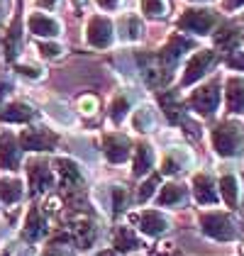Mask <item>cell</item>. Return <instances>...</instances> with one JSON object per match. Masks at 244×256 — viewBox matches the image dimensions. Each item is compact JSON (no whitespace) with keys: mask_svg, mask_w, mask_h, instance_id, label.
<instances>
[{"mask_svg":"<svg viewBox=\"0 0 244 256\" xmlns=\"http://www.w3.org/2000/svg\"><path fill=\"white\" fill-rule=\"evenodd\" d=\"M54 166V174H56V183L61 188H66L68 193H78L81 188H86L88 183V174L76 158L71 156H56L52 161Z\"/></svg>","mask_w":244,"mask_h":256,"instance_id":"obj_11","label":"cell"},{"mask_svg":"<svg viewBox=\"0 0 244 256\" xmlns=\"http://www.w3.org/2000/svg\"><path fill=\"white\" fill-rule=\"evenodd\" d=\"M237 254L244 256V242H240V246H237Z\"/></svg>","mask_w":244,"mask_h":256,"instance_id":"obj_45","label":"cell"},{"mask_svg":"<svg viewBox=\"0 0 244 256\" xmlns=\"http://www.w3.org/2000/svg\"><path fill=\"white\" fill-rule=\"evenodd\" d=\"M220 8L224 12H234V10H242L244 0H220Z\"/></svg>","mask_w":244,"mask_h":256,"instance_id":"obj_41","label":"cell"},{"mask_svg":"<svg viewBox=\"0 0 244 256\" xmlns=\"http://www.w3.org/2000/svg\"><path fill=\"white\" fill-rule=\"evenodd\" d=\"M190 198L200 205V208H218L220 200V188H218V178L212 171L200 168L190 176Z\"/></svg>","mask_w":244,"mask_h":256,"instance_id":"obj_10","label":"cell"},{"mask_svg":"<svg viewBox=\"0 0 244 256\" xmlns=\"http://www.w3.org/2000/svg\"><path fill=\"white\" fill-rule=\"evenodd\" d=\"M10 0H0V20H5L8 18V12H10Z\"/></svg>","mask_w":244,"mask_h":256,"instance_id":"obj_43","label":"cell"},{"mask_svg":"<svg viewBox=\"0 0 244 256\" xmlns=\"http://www.w3.org/2000/svg\"><path fill=\"white\" fill-rule=\"evenodd\" d=\"M90 256H120V254H118L112 246H102V249H96Z\"/></svg>","mask_w":244,"mask_h":256,"instance_id":"obj_42","label":"cell"},{"mask_svg":"<svg viewBox=\"0 0 244 256\" xmlns=\"http://www.w3.org/2000/svg\"><path fill=\"white\" fill-rule=\"evenodd\" d=\"M140 12L149 20H164L168 15V0H140Z\"/></svg>","mask_w":244,"mask_h":256,"instance_id":"obj_31","label":"cell"},{"mask_svg":"<svg viewBox=\"0 0 244 256\" xmlns=\"http://www.w3.org/2000/svg\"><path fill=\"white\" fill-rule=\"evenodd\" d=\"M132 152H134V144H132V139L127 134H122V132L102 134V154H105V158L110 164L120 166L127 158H132Z\"/></svg>","mask_w":244,"mask_h":256,"instance_id":"obj_21","label":"cell"},{"mask_svg":"<svg viewBox=\"0 0 244 256\" xmlns=\"http://www.w3.org/2000/svg\"><path fill=\"white\" fill-rule=\"evenodd\" d=\"M115 37L122 44H137L144 37V22L137 12H122L115 20Z\"/></svg>","mask_w":244,"mask_h":256,"instance_id":"obj_26","label":"cell"},{"mask_svg":"<svg viewBox=\"0 0 244 256\" xmlns=\"http://www.w3.org/2000/svg\"><path fill=\"white\" fill-rule=\"evenodd\" d=\"M34 49H37V54L42 59H49V61H56L66 54V46L56 40H37Z\"/></svg>","mask_w":244,"mask_h":256,"instance_id":"obj_32","label":"cell"},{"mask_svg":"<svg viewBox=\"0 0 244 256\" xmlns=\"http://www.w3.org/2000/svg\"><path fill=\"white\" fill-rule=\"evenodd\" d=\"M46 115L54 120L59 127H76V115H74V110H71L66 102H61V100H52V102L46 105Z\"/></svg>","mask_w":244,"mask_h":256,"instance_id":"obj_30","label":"cell"},{"mask_svg":"<svg viewBox=\"0 0 244 256\" xmlns=\"http://www.w3.org/2000/svg\"><path fill=\"white\" fill-rule=\"evenodd\" d=\"M220 102H222V88L215 78L198 83L190 96H188V110L200 115V118H215L218 110H220Z\"/></svg>","mask_w":244,"mask_h":256,"instance_id":"obj_5","label":"cell"},{"mask_svg":"<svg viewBox=\"0 0 244 256\" xmlns=\"http://www.w3.org/2000/svg\"><path fill=\"white\" fill-rule=\"evenodd\" d=\"M24 193H27V188H24V180L20 176H15V174H2L0 176V202L5 208L20 205L24 200Z\"/></svg>","mask_w":244,"mask_h":256,"instance_id":"obj_28","label":"cell"},{"mask_svg":"<svg viewBox=\"0 0 244 256\" xmlns=\"http://www.w3.org/2000/svg\"><path fill=\"white\" fill-rule=\"evenodd\" d=\"M93 202H96V208L100 210L102 215L120 217L130 212V208L134 202V196L122 183H100V186L93 188Z\"/></svg>","mask_w":244,"mask_h":256,"instance_id":"obj_4","label":"cell"},{"mask_svg":"<svg viewBox=\"0 0 244 256\" xmlns=\"http://www.w3.org/2000/svg\"><path fill=\"white\" fill-rule=\"evenodd\" d=\"M154 164H156V146L152 142L134 144V152H132V176L134 178L149 176Z\"/></svg>","mask_w":244,"mask_h":256,"instance_id":"obj_27","label":"cell"},{"mask_svg":"<svg viewBox=\"0 0 244 256\" xmlns=\"http://www.w3.org/2000/svg\"><path fill=\"white\" fill-rule=\"evenodd\" d=\"M242 40H244V30H242Z\"/></svg>","mask_w":244,"mask_h":256,"instance_id":"obj_49","label":"cell"},{"mask_svg":"<svg viewBox=\"0 0 244 256\" xmlns=\"http://www.w3.org/2000/svg\"><path fill=\"white\" fill-rule=\"evenodd\" d=\"M220 18L212 8H188L176 20V27H178V32L190 34V37H208V34H212Z\"/></svg>","mask_w":244,"mask_h":256,"instance_id":"obj_6","label":"cell"},{"mask_svg":"<svg viewBox=\"0 0 244 256\" xmlns=\"http://www.w3.org/2000/svg\"><path fill=\"white\" fill-rule=\"evenodd\" d=\"M127 224H132L144 239H159L174 230V217L162 208H140L127 212Z\"/></svg>","mask_w":244,"mask_h":256,"instance_id":"obj_3","label":"cell"},{"mask_svg":"<svg viewBox=\"0 0 244 256\" xmlns=\"http://www.w3.org/2000/svg\"><path fill=\"white\" fill-rule=\"evenodd\" d=\"M27 183L32 188V193L44 196V193H52V188L56 186V174H54V166L46 161V158H30L27 161Z\"/></svg>","mask_w":244,"mask_h":256,"instance_id":"obj_14","label":"cell"},{"mask_svg":"<svg viewBox=\"0 0 244 256\" xmlns=\"http://www.w3.org/2000/svg\"><path fill=\"white\" fill-rule=\"evenodd\" d=\"M224 108L230 112V118H242L244 115V76L242 74H232L224 78Z\"/></svg>","mask_w":244,"mask_h":256,"instance_id":"obj_24","label":"cell"},{"mask_svg":"<svg viewBox=\"0 0 244 256\" xmlns=\"http://www.w3.org/2000/svg\"><path fill=\"white\" fill-rule=\"evenodd\" d=\"M193 166H196V156L183 144L166 146L162 152V156H159V171H162V176H168V178L188 174V171H193Z\"/></svg>","mask_w":244,"mask_h":256,"instance_id":"obj_9","label":"cell"},{"mask_svg":"<svg viewBox=\"0 0 244 256\" xmlns=\"http://www.w3.org/2000/svg\"><path fill=\"white\" fill-rule=\"evenodd\" d=\"M227 66H230L234 74H242V76H244V52H242V49H230Z\"/></svg>","mask_w":244,"mask_h":256,"instance_id":"obj_36","label":"cell"},{"mask_svg":"<svg viewBox=\"0 0 244 256\" xmlns=\"http://www.w3.org/2000/svg\"><path fill=\"white\" fill-rule=\"evenodd\" d=\"M34 5H37V10H44V12H54V10H59L61 0H34Z\"/></svg>","mask_w":244,"mask_h":256,"instance_id":"obj_40","label":"cell"},{"mask_svg":"<svg viewBox=\"0 0 244 256\" xmlns=\"http://www.w3.org/2000/svg\"><path fill=\"white\" fill-rule=\"evenodd\" d=\"M190 2H210V0H190Z\"/></svg>","mask_w":244,"mask_h":256,"instance_id":"obj_47","label":"cell"},{"mask_svg":"<svg viewBox=\"0 0 244 256\" xmlns=\"http://www.w3.org/2000/svg\"><path fill=\"white\" fill-rule=\"evenodd\" d=\"M20 146L24 152H32V154H42V152H52L56 149L59 144V134L44 124H27L20 132Z\"/></svg>","mask_w":244,"mask_h":256,"instance_id":"obj_12","label":"cell"},{"mask_svg":"<svg viewBox=\"0 0 244 256\" xmlns=\"http://www.w3.org/2000/svg\"><path fill=\"white\" fill-rule=\"evenodd\" d=\"M49 230H52V227H49L46 212L42 210L40 205H30L27 212H24V220H22V230H20L22 239H24L27 244H37V242L49 236Z\"/></svg>","mask_w":244,"mask_h":256,"instance_id":"obj_16","label":"cell"},{"mask_svg":"<svg viewBox=\"0 0 244 256\" xmlns=\"http://www.w3.org/2000/svg\"><path fill=\"white\" fill-rule=\"evenodd\" d=\"M159 102H162L164 108V115L171 120L174 124H178L186 120V105H183V100L178 98V93H174V90H166L159 96Z\"/></svg>","mask_w":244,"mask_h":256,"instance_id":"obj_29","label":"cell"},{"mask_svg":"<svg viewBox=\"0 0 244 256\" xmlns=\"http://www.w3.org/2000/svg\"><path fill=\"white\" fill-rule=\"evenodd\" d=\"M193 44H196V42L190 40V37H186L183 32H176V34H171L168 42L162 46V52L156 54V61L162 64L166 71H171V68H176V64L188 54V49H193Z\"/></svg>","mask_w":244,"mask_h":256,"instance_id":"obj_19","label":"cell"},{"mask_svg":"<svg viewBox=\"0 0 244 256\" xmlns=\"http://www.w3.org/2000/svg\"><path fill=\"white\" fill-rule=\"evenodd\" d=\"M210 146L220 158H234L244 149V127L237 118L220 120L210 130Z\"/></svg>","mask_w":244,"mask_h":256,"instance_id":"obj_2","label":"cell"},{"mask_svg":"<svg viewBox=\"0 0 244 256\" xmlns=\"http://www.w3.org/2000/svg\"><path fill=\"white\" fill-rule=\"evenodd\" d=\"M78 110H81L83 115H96L98 98H96V96H81V98H78Z\"/></svg>","mask_w":244,"mask_h":256,"instance_id":"obj_37","label":"cell"},{"mask_svg":"<svg viewBox=\"0 0 244 256\" xmlns=\"http://www.w3.org/2000/svg\"><path fill=\"white\" fill-rule=\"evenodd\" d=\"M40 118L37 108L27 100H12V102H5L2 110H0V122L5 124H30Z\"/></svg>","mask_w":244,"mask_h":256,"instance_id":"obj_25","label":"cell"},{"mask_svg":"<svg viewBox=\"0 0 244 256\" xmlns=\"http://www.w3.org/2000/svg\"><path fill=\"white\" fill-rule=\"evenodd\" d=\"M12 90H15V83H12V78H8V76H0V108H2L8 100H10Z\"/></svg>","mask_w":244,"mask_h":256,"instance_id":"obj_38","label":"cell"},{"mask_svg":"<svg viewBox=\"0 0 244 256\" xmlns=\"http://www.w3.org/2000/svg\"><path fill=\"white\" fill-rule=\"evenodd\" d=\"M83 40L90 49H98V52H105L115 44V22L110 20L108 15L102 12H96L90 15L88 22H86V30H83Z\"/></svg>","mask_w":244,"mask_h":256,"instance_id":"obj_8","label":"cell"},{"mask_svg":"<svg viewBox=\"0 0 244 256\" xmlns=\"http://www.w3.org/2000/svg\"><path fill=\"white\" fill-rule=\"evenodd\" d=\"M130 256H144V254H142V252H137V254H130Z\"/></svg>","mask_w":244,"mask_h":256,"instance_id":"obj_48","label":"cell"},{"mask_svg":"<svg viewBox=\"0 0 244 256\" xmlns=\"http://www.w3.org/2000/svg\"><path fill=\"white\" fill-rule=\"evenodd\" d=\"M93 2L102 12H115V10H120L122 5H124V0H93Z\"/></svg>","mask_w":244,"mask_h":256,"instance_id":"obj_39","label":"cell"},{"mask_svg":"<svg viewBox=\"0 0 244 256\" xmlns=\"http://www.w3.org/2000/svg\"><path fill=\"white\" fill-rule=\"evenodd\" d=\"M159 176H154V174H149V176H144V180L140 183V188H137V196L134 200L137 202H149V200H154L156 196V190H159Z\"/></svg>","mask_w":244,"mask_h":256,"instance_id":"obj_34","label":"cell"},{"mask_svg":"<svg viewBox=\"0 0 244 256\" xmlns=\"http://www.w3.org/2000/svg\"><path fill=\"white\" fill-rule=\"evenodd\" d=\"M22 164L20 139L12 130H0V168L5 174H12Z\"/></svg>","mask_w":244,"mask_h":256,"instance_id":"obj_22","label":"cell"},{"mask_svg":"<svg viewBox=\"0 0 244 256\" xmlns=\"http://www.w3.org/2000/svg\"><path fill=\"white\" fill-rule=\"evenodd\" d=\"M15 74L22 76V78L27 80H42L46 76V71H44V66H40L37 61H15Z\"/></svg>","mask_w":244,"mask_h":256,"instance_id":"obj_33","label":"cell"},{"mask_svg":"<svg viewBox=\"0 0 244 256\" xmlns=\"http://www.w3.org/2000/svg\"><path fill=\"white\" fill-rule=\"evenodd\" d=\"M218 64V52L215 49H196L181 68V78L178 86L181 88H190V86H198L200 80H205V76L215 68Z\"/></svg>","mask_w":244,"mask_h":256,"instance_id":"obj_7","label":"cell"},{"mask_svg":"<svg viewBox=\"0 0 244 256\" xmlns=\"http://www.w3.org/2000/svg\"><path fill=\"white\" fill-rule=\"evenodd\" d=\"M198 230L205 239L218 242V244H232L242 239V222L234 217L232 210H220V208H203L198 215Z\"/></svg>","mask_w":244,"mask_h":256,"instance_id":"obj_1","label":"cell"},{"mask_svg":"<svg viewBox=\"0 0 244 256\" xmlns=\"http://www.w3.org/2000/svg\"><path fill=\"white\" fill-rule=\"evenodd\" d=\"M137 100H140V93H137L134 88H122V90H118V93L110 98V105H108L110 122H112V124H122L124 120H130L132 110L137 108Z\"/></svg>","mask_w":244,"mask_h":256,"instance_id":"obj_23","label":"cell"},{"mask_svg":"<svg viewBox=\"0 0 244 256\" xmlns=\"http://www.w3.org/2000/svg\"><path fill=\"white\" fill-rule=\"evenodd\" d=\"M71 2H74V5H81V2H86V0H71Z\"/></svg>","mask_w":244,"mask_h":256,"instance_id":"obj_46","label":"cell"},{"mask_svg":"<svg viewBox=\"0 0 244 256\" xmlns=\"http://www.w3.org/2000/svg\"><path fill=\"white\" fill-rule=\"evenodd\" d=\"M37 256H76V252H74L71 244H61V242H54V239H52Z\"/></svg>","mask_w":244,"mask_h":256,"instance_id":"obj_35","label":"cell"},{"mask_svg":"<svg viewBox=\"0 0 244 256\" xmlns=\"http://www.w3.org/2000/svg\"><path fill=\"white\" fill-rule=\"evenodd\" d=\"M159 124H162L159 108L154 102H137V108L130 115V127L137 134H154L159 132Z\"/></svg>","mask_w":244,"mask_h":256,"instance_id":"obj_20","label":"cell"},{"mask_svg":"<svg viewBox=\"0 0 244 256\" xmlns=\"http://www.w3.org/2000/svg\"><path fill=\"white\" fill-rule=\"evenodd\" d=\"M188 202H190V188L176 178L162 183L156 196H154V205L162 208V210H181Z\"/></svg>","mask_w":244,"mask_h":256,"instance_id":"obj_13","label":"cell"},{"mask_svg":"<svg viewBox=\"0 0 244 256\" xmlns=\"http://www.w3.org/2000/svg\"><path fill=\"white\" fill-rule=\"evenodd\" d=\"M218 188H220V200L227 210H240L242 205V178L234 171V166H222L218 176Z\"/></svg>","mask_w":244,"mask_h":256,"instance_id":"obj_15","label":"cell"},{"mask_svg":"<svg viewBox=\"0 0 244 256\" xmlns=\"http://www.w3.org/2000/svg\"><path fill=\"white\" fill-rule=\"evenodd\" d=\"M110 246L120 256L137 254V252L144 249V236L132 224H115L112 227V234H110Z\"/></svg>","mask_w":244,"mask_h":256,"instance_id":"obj_18","label":"cell"},{"mask_svg":"<svg viewBox=\"0 0 244 256\" xmlns=\"http://www.w3.org/2000/svg\"><path fill=\"white\" fill-rule=\"evenodd\" d=\"M15 256H37V254H34V249H32V246H24V249H20Z\"/></svg>","mask_w":244,"mask_h":256,"instance_id":"obj_44","label":"cell"},{"mask_svg":"<svg viewBox=\"0 0 244 256\" xmlns=\"http://www.w3.org/2000/svg\"><path fill=\"white\" fill-rule=\"evenodd\" d=\"M27 32L34 34L37 40H56L64 32V24L56 15L44 12V10H32L27 15Z\"/></svg>","mask_w":244,"mask_h":256,"instance_id":"obj_17","label":"cell"}]
</instances>
